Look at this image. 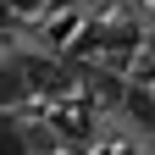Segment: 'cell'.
Segmentation results:
<instances>
[{
    "label": "cell",
    "instance_id": "2",
    "mask_svg": "<svg viewBox=\"0 0 155 155\" xmlns=\"http://www.w3.org/2000/svg\"><path fill=\"white\" fill-rule=\"evenodd\" d=\"M6 94H22V72H11V67H0V100Z\"/></svg>",
    "mask_w": 155,
    "mask_h": 155
},
{
    "label": "cell",
    "instance_id": "1",
    "mask_svg": "<svg viewBox=\"0 0 155 155\" xmlns=\"http://www.w3.org/2000/svg\"><path fill=\"white\" fill-rule=\"evenodd\" d=\"M28 144H22V127L11 122V116H0V155H22Z\"/></svg>",
    "mask_w": 155,
    "mask_h": 155
}]
</instances>
